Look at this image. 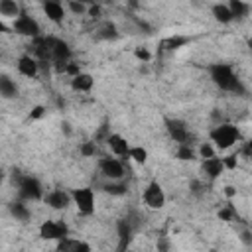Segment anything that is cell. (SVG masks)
<instances>
[{
    "instance_id": "obj_6",
    "label": "cell",
    "mask_w": 252,
    "mask_h": 252,
    "mask_svg": "<svg viewBox=\"0 0 252 252\" xmlns=\"http://www.w3.org/2000/svg\"><path fill=\"white\" fill-rule=\"evenodd\" d=\"M165 124V130H167V136L177 142V144H191V132L187 128V124L179 118H165L163 120Z\"/></svg>"
},
{
    "instance_id": "obj_34",
    "label": "cell",
    "mask_w": 252,
    "mask_h": 252,
    "mask_svg": "<svg viewBox=\"0 0 252 252\" xmlns=\"http://www.w3.org/2000/svg\"><path fill=\"white\" fill-rule=\"evenodd\" d=\"M134 57H136L140 63H148V61L152 59V53H150V49H146V47H136V49H134Z\"/></svg>"
},
{
    "instance_id": "obj_8",
    "label": "cell",
    "mask_w": 252,
    "mask_h": 252,
    "mask_svg": "<svg viewBox=\"0 0 252 252\" xmlns=\"http://www.w3.org/2000/svg\"><path fill=\"white\" fill-rule=\"evenodd\" d=\"M39 236L43 240H61L69 236V226L63 220H45L39 226Z\"/></svg>"
},
{
    "instance_id": "obj_12",
    "label": "cell",
    "mask_w": 252,
    "mask_h": 252,
    "mask_svg": "<svg viewBox=\"0 0 252 252\" xmlns=\"http://www.w3.org/2000/svg\"><path fill=\"white\" fill-rule=\"evenodd\" d=\"M43 201H45V205H49V207L55 209V211H65V209L71 205L73 195L67 193V191H63V189H51V191L43 197Z\"/></svg>"
},
{
    "instance_id": "obj_17",
    "label": "cell",
    "mask_w": 252,
    "mask_h": 252,
    "mask_svg": "<svg viewBox=\"0 0 252 252\" xmlns=\"http://www.w3.org/2000/svg\"><path fill=\"white\" fill-rule=\"evenodd\" d=\"M16 67H18V73L20 75H24V77H35L37 75V71H39V61L30 53H26V55H22L20 59H18V63H16Z\"/></svg>"
},
{
    "instance_id": "obj_46",
    "label": "cell",
    "mask_w": 252,
    "mask_h": 252,
    "mask_svg": "<svg viewBox=\"0 0 252 252\" xmlns=\"http://www.w3.org/2000/svg\"><path fill=\"white\" fill-rule=\"evenodd\" d=\"M130 6H132V8H138V2H136V0H130Z\"/></svg>"
},
{
    "instance_id": "obj_3",
    "label": "cell",
    "mask_w": 252,
    "mask_h": 252,
    "mask_svg": "<svg viewBox=\"0 0 252 252\" xmlns=\"http://www.w3.org/2000/svg\"><path fill=\"white\" fill-rule=\"evenodd\" d=\"M209 138L217 146V150H228L240 140V130L230 122H220L215 124V128L209 132Z\"/></svg>"
},
{
    "instance_id": "obj_16",
    "label": "cell",
    "mask_w": 252,
    "mask_h": 252,
    "mask_svg": "<svg viewBox=\"0 0 252 252\" xmlns=\"http://www.w3.org/2000/svg\"><path fill=\"white\" fill-rule=\"evenodd\" d=\"M41 8H43V14L47 16L49 22H53V24H57V26L63 22V18H65V8H63V4H61L59 0H43V2H41Z\"/></svg>"
},
{
    "instance_id": "obj_20",
    "label": "cell",
    "mask_w": 252,
    "mask_h": 252,
    "mask_svg": "<svg viewBox=\"0 0 252 252\" xmlns=\"http://www.w3.org/2000/svg\"><path fill=\"white\" fill-rule=\"evenodd\" d=\"M8 211H10V215H12L16 220H20V222H28L30 217H32V213H30L28 205L24 203V199H20V201H12V203L8 205Z\"/></svg>"
},
{
    "instance_id": "obj_7",
    "label": "cell",
    "mask_w": 252,
    "mask_h": 252,
    "mask_svg": "<svg viewBox=\"0 0 252 252\" xmlns=\"http://www.w3.org/2000/svg\"><path fill=\"white\" fill-rule=\"evenodd\" d=\"M51 45H53V35H37V37H32V55L39 61V63H45V61H51Z\"/></svg>"
},
{
    "instance_id": "obj_28",
    "label": "cell",
    "mask_w": 252,
    "mask_h": 252,
    "mask_svg": "<svg viewBox=\"0 0 252 252\" xmlns=\"http://www.w3.org/2000/svg\"><path fill=\"white\" fill-rule=\"evenodd\" d=\"M128 159H132V161L144 165V163L148 161V150L142 148V146H132V148H130V156H128Z\"/></svg>"
},
{
    "instance_id": "obj_4",
    "label": "cell",
    "mask_w": 252,
    "mask_h": 252,
    "mask_svg": "<svg viewBox=\"0 0 252 252\" xmlns=\"http://www.w3.org/2000/svg\"><path fill=\"white\" fill-rule=\"evenodd\" d=\"M73 195V203L77 207V211L83 217H91L94 215V191L91 187H79L71 191Z\"/></svg>"
},
{
    "instance_id": "obj_44",
    "label": "cell",
    "mask_w": 252,
    "mask_h": 252,
    "mask_svg": "<svg viewBox=\"0 0 252 252\" xmlns=\"http://www.w3.org/2000/svg\"><path fill=\"white\" fill-rule=\"evenodd\" d=\"M61 130L65 132V136H69V134H71V126H69V122H63V124H61Z\"/></svg>"
},
{
    "instance_id": "obj_35",
    "label": "cell",
    "mask_w": 252,
    "mask_h": 252,
    "mask_svg": "<svg viewBox=\"0 0 252 252\" xmlns=\"http://www.w3.org/2000/svg\"><path fill=\"white\" fill-rule=\"evenodd\" d=\"M189 191H191L195 197H201V195L205 193V185H203L199 179H193V181L189 183Z\"/></svg>"
},
{
    "instance_id": "obj_2",
    "label": "cell",
    "mask_w": 252,
    "mask_h": 252,
    "mask_svg": "<svg viewBox=\"0 0 252 252\" xmlns=\"http://www.w3.org/2000/svg\"><path fill=\"white\" fill-rule=\"evenodd\" d=\"M12 181H14L16 189H18L20 199H24V201H39V199H43V197H45V195H43V187H41L39 179H37V177H33V175H26V173H22V171L14 169Z\"/></svg>"
},
{
    "instance_id": "obj_27",
    "label": "cell",
    "mask_w": 252,
    "mask_h": 252,
    "mask_svg": "<svg viewBox=\"0 0 252 252\" xmlns=\"http://www.w3.org/2000/svg\"><path fill=\"white\" fill-rule=\"evenodd\" d=\"M185 43H189V37L185 35H169L161 41V49H167V51H173V49H179L183 47Z\"/></svg>"
},
{
    "instance_id": "obj_43",
    "label": "cell",
    "mask_w": 252,
    "mask_h": 252,
    "mask_svg": "<svg viewBox=\"0 0 252 252\" xmlns=\"http://www.w3.org/2000/svg\"><path fill=\"white\" fill-rule=\"evenodd\" d=\"M224 195H226V197H234V195H236V189H234L232 185H226V187H224Z\"/></svg>"
},
{
    "instance_id": "obj_26",
    "label": "cell",
    "mask_w": 252,
    "mask_h": 252,
    "mask_svg": "<svg viewBox=\"0 0 252 252\" xmlns=\"http://www.w3.org/2000/svg\"><path fill=\"white\" fill-rule=\"evenodd\" d=\"M118 28H116V24L114 22H104L100 28H98V33H96V37L98 39H104V41H114V39H118Z\"/></svg>"
},
{
    "instance_id": "obj_33",
    "label": "cell",
    "mask_w": 252,
    "mask_h": 252,
    "mask_svg": "<svg viewBox=\"0 0 252 252\" xmlns=\"http://www.w3.org/2000/svg\"><path fill=\"white\" fill-rule=\"evenodd\" d=\"M217 215H219V219H220V220H224V222H230L234 217H238V215H236V211H234L230 205H226V207L219 209V213H217Z\"/></svg>"
},
{
    "instance_id": "obj_32",
    "label": "cell",
    "mask_w": 252,
    "mask_h": 252,
    "mask_svg": "<svg viewBox=\"0 0 252 252\" xmlns=\"http://www.w3.org/2000/svg\"><path fill=\"white\" fill-rule=\"evenodd\" d=\"M79 152H81L83 158H93V156L96 154V144H94V140L83 142V144L79 146Z\"/></svg>"
},
{
    "instance_id": "obj_40",
    "label": "cell",
    "mask_w": 252,
    "mask_h": 252,
    "mask_svg": "<svg viewBox=\"0 0 252 252\" xmlns=\"http://www.w3.org/2000/svg\"><path fill=\"white\" fill-rule=\"evenodd\" d=\"M242 156L248 158V159H252V138L244 142V146H242Z\"/></svg>"
},
{
    "instance_id": "obj_24",
    "label": "cell",
    "mask_w": 252,
    "mask_h": 252,
    "mask_svg": "<svg viewBox=\"0 0 252 252\" xmlns=\"http://www.w3.org/2000/svg\"><path fill=\"white\" fill-rule=\"evenodd\" d=\"M228 8H230V12H232V16H234V20H246L248 18V14H250V4L248 2H244V0H228Z\"/></svg>"
},
{
    "instance_id": "obj_18",
    "label": "cell",
    "mask_w": 252,
    "mask_h": 252,
    "mask_svg": "<svg viewBox=\"0 0 252 252\" xmlns=\"http://www.w3.org/2000/svg\"><path fill=\"white\" fill-rule=\"evenodd\" d=\"M93 85H94V79H93V75L91 73H79V75H75V77H71V89L73 91H79V93H87V91H91L93 89Z\"/></svg>"
},
{
    "instance_id": "obj_15",
    "label": "cell",
    "mask_w": 252,
    "mask_h": 252,
    "mask_svg": "<svg viewBox=\"0 0 252 252\" xmlns=\"http://www.w3.org/2000/svg\"><path fill=\"white\" fill-rule=\"evenodd\" d=\"M106 144H108V148H110V152H112L114 156L128 159L132 146L128 144V140H126L124 136H120V134H108V136H106Z\"/></svg>"
},
{
    "instance_id": "obj_21",
    "label": "cell",
    "mask_w": 252,
    "mask_h": 252,
    "mask_svg": "<svg viewBox=\"0 0 252 252\" xmlns=\"http://www.w3.org/2000/svg\"><path fill=\"white\" fill-rule=\"evenodd\" d=\"M57 250H63V252H89L91 246L81 242V240H73V238L65 236V238L57 240Z\"/></svg>"
},
{
    "instance_id": "obj_1",
    "label": "cell",
    "mask_w": 252,
    "mask_h": 252,
    "mask_svg": "<svg viewBox=\"0 0 252 252\" xmlns=\"http://www.w3.org/2000/svg\"><path fill=\"white\" fill-rule=\"evenodd\" d=\"M209 77L213 81V85L224 93H232V94H246V87L242 85L240 77L234 73L230 63H211L209 65Z\"/></svg>"
},
{
    "instance_id": "obj_5",
    "label": "cell",
    "mask_w": 252,
    "mask_h": 252,
    "mask_svg": "<svg viewBox=\"0 0 252 252\" xmlns=\"http://www.w3.org/2000/svg\"><path fill=\"white\" fill-rule=\"evenodd\" d=\"M12 30H14L18 35H26V37H37V35H41V28H39V24H37L26 10H22L20 16L14 20Z\"/></svg>"
},
{
    "instance_id": "obj_29",
    "label": "cell",
    "mask_w": 252,
    "mask_h": 252,
    "mask_svg": "<svg viewBox=\"0 0 252 252\" xmlns=\"http://www.w3.org/2000/svg\"><path fill=\"white\" fill-rule=\"evenodd\" d=\"M175 158L181 159V161H191V159H195V150L189 144H177Z\"/></svg>"
},
{
    "instance_id": "obj_31",
    "label": "cell",
    "mask_w": 252,
    "mask_h": 252,
    "mask_svg": "<svg viewBox=\"0 0 252 252\" xmlns=\"http://www.w3.org/2000/svg\"><path fill=\"white\" fill-rule=\"evenodd\" d=\"M67 8H69V12L75 14V16H83V14L89 10V6L83 4V2H79V0H67Z\"/></svg>"
},
{
    "instance_id": "obj_30",
    "label": "cell",
    "mask_w": 252,
    "mask_h": 252,
    "mask_svg": "<svg viewBox=\"0 0 252 252\" xmlns=\"http://www.w3.org/2000/svg\"><path fill=\"white\" fill-rule=\"evenodd\" d=\"M215 150H217L215 144H211V142H201L197 154H199L201 159H205V158H213V156H215Z\"/></svg>"
},
{
    "instance_id": "obj_25",
    "label": "cell",
    "mask_w": 252,
    "mask_h": 252,
    "mask_svg": "<svg viewBox=\"0 0 252 252\" xmlns=\"http://www.w3.org/2000/svg\"><path fill=\"white\" fill-rule=\"evenodd\" d=\"M20 12H22V8H20V4L16 0H0V14H2V18L16 20L20 16Z\"/></svg>"
},
{
    "instance_id": "obj_37",
    "label": "cell",
    "mask_w": 252,
    "mask_h": 252,
    "mask_svg": "<svg viewBox=\"0 0 252 252\" xmlns=\"http://www.w3.org/2000/svg\"><path fill=\"white\" fill-rule=\"evenodd\" d=\"M87 14L93 18V20H98L100 18V14H102V8L98 6V2L96 4H93V6H89V10H87Z\"/></svg>"
},
{
    "instance_id": "obj_22",
    "label": "cell",
    "mask_w": 252,
    "mask_h": 252,
    "mask_svg": "<svg viewBox=\"0 0 252 252\" xmlns=\"http://www.w3.org/2000/svg\"><path fill=\"white\" fill-rule=\"evenodd\" d=\"M211 14H213V18H215L219 24H230V22H234V16H232L228 4H220V2H219V4H213Z\"/></svg>"
},
{
    "instance_id": "obj_9",
    "label": "cell",
    "mask_w": 252,
    "mask_h": 252,
    "mask_svg": "<svg viewBox=\"0 0 252 252\" xmlns=\"http://www.w3.org/2000/svg\"><path fill=\"white\" fill-rule=\"evenodd\" d=\"M98 169L106 179H124V175H126L122 161L118 158H110V156H104L98 159Z\"/></svg>"
},
{
    "instance_id": "obj_42",
    "label": "cell",
    "mask_w": 252,
    "mask_h": 252,
    "mask_svg": "<svg viewBox=\"0 0 252 252\" xmlns=\"http://www.w3.org/2000/svg\"><path fill=\"white\" fill-rule=\"evenodd\" d=\"M211 118L215 120V124H220V122H222V112H220L219 108H215V110L211 112Z\"/></svg>"
},
{
    "instance_id": "obj_45",
    "label": "cell",
    "mask_w": 252,
    "mask_h": 252,
    "mask_svg": "<svg viewBox=\"0 0 252 252\" xmlns=\"http://www.w3.org/2000/svg\"><path fill=\"white\" fill-rule=\"evenodd\" d=\"M79 2H83V4H87V6H93V4H96V0H79Z\"/></svg>"
},
{
    "instance_id": "obj_10",
    "label": "cell",
    "mask_w": 252,
    "mask_h": 252,
    "mask_svg": "<svg viewBox=\"0 0 252 252\" xmlns=\"http://www.w3.org/2000/svg\"><path fill=\"white\" fill-rule=\"evenodd\" d=\"M142 199L150 209H161L165 205V193H163V189L158 181H150L146 185V189L142 193Z\"/></svg>"
},
{
    "instance_id": "obj_47",
    "label": "cell",
    "mask_w": 252,
    "mask_h": 252,
    "mask_svg": "<svg viewBox=\"0 0 252 252\" xmlns=\"http://www.w3.org/2000/svg\"><path fill=\"white\" fill-rule=\"evenodd\" d=\"M248 49H250V51H252V37H250V39H248Z\"/></svg>"
},
{
    "instance_id": "obj_39",
    "label": "cell",
    "mask_w": 252,
    "mask_h": 252,
    "mask_svg": "<svg viewBox=\"0 0 252 252\" xmlns=\"http://www.w3.org/2000/svg\"><path fill=\"white\" fill-rule=\"evenodd\" d=\"M43 114H45V106L37 104V106H33V108H32V112H30V118H32V120H37V118H41Z\"/></svg>"
},
{
    "instance_id": "obj_13",
    "label": "cell",
    "mask_w": 252,
    "mask_h": 252,
    "mask_svg": "<svg viewBox=\"0 0 252 252\" xmlns=\"http://www.w3.org/2000/svg\"><path fill=\"white\" fill-rule=\"evenodd\" d=\"M138 228L132 224V220L128 219V217H124V219H120L118 222H116V232H118V248L120 250H124V248H128L130 246V242H132V236H134V232H136Z\"/></svg>"
},
{
    "instance_id": "obj_41",
    "label": "cell",
    "mask_w": 252,
    "mask_h": 252,
    "mask_svg": "<svg viewBox=\"0 0 252 252\" xmlns=\"http://www.w3.org/2000/svg\"><path fill=\"white\" fill-rule=\"evenodd\" d=\"M240 240H242V244L252 246V232H250V230H242V232H240Z\"/></svg>"
},
{
    "instance_id": "obj_36",
    "label": "cell",
    "mask_w": 252,
    "mask_h": 252,
    "mask_svg": "<svg viewBox=\"0 0 252 252\" xmlns=\"http://www.w3.org/2000/svg\"><path fill=\"white\" fill-rule=\"evenodd\" d=\"M222 163H224V169H236L238 167V158L236 156H226V158H222Z\"/></svg>"
},
{
    "instance_id": "obj_11",
    "label": "cell",
    "mask_w": 252,
    "mask_h": 252,
    "mask_svg": "<svg viewBox=\"0 0 252 252\" xmlns=\"http://www.w3.org/2000/svg\"><path fill=\"white\" fill-rule=\"evenodd\" d=\"M71 47L65 39H59V37H53V45H51V63L53 65H65L71 61Z\"/></svg>"
},
{
    "instance_id": "obj_19",
    "label": "cell",
    "mask_w": 252,
    "mask_h": 252,
    "mask_svg": "<svg viewBox=\"0 0 252 252\" xmlns=\"http://www.w3.org/2000/svg\"><path fill=\"white\" fill-rule=\"evenodd\" d=\"M0 94H2V98H6V100H14V98H18V94H20L18 85H16L8 75H2V77H0Z\"/></svg>"
},
{
    "instance_id": "obj_23",
    "label": "cell",
    "mask_w": 252,
    "mask_h": 252,
    "mask_svg": "<svg viewBox=\"0 0 252 252\" xmlns=\"http://www.w3.org/2000/svg\"><path fill=\"white\" fill-rule=\"evenodd\" d=\"M102 191L106 195H112V197H122L128 193V183H124L122 179H108L102 185Z\"/></svg>"
},
{
    "instance_id": "obj_38",
    "label": "cell",
    "mask_w": 252,
    "mask_h": 252,
    "mask_svg": "<svg viewBox=\"0 0 252 252\" xmlns=\"http://www.w3.org/2000/svg\"><path fill=\"white\" fill-rule=\"evenodd\" d=\"M65 73H67V75H71V77L79 75V73H81V67H79V63H71V61H69V63L65 65Z\"/></svg>"
},
{
    "instance_id": "obj_14",
    "label": "cell",
    "mask_w": 252,
    "mask_h": 252,
    "mask_svg": "<svg viewBox=\"0 0 252 252\" xmlns=\"http://www.w3.org/2000/svg\"><path fill=\"white\" fill-rule=\"evenodd\" d=\"M201 171L205 173V177H207L209 181L219 179V177L222 175V171H224L222 158H217V156H213V158H205V159L201 161Z\"/></svg>"
}]
</instances>
